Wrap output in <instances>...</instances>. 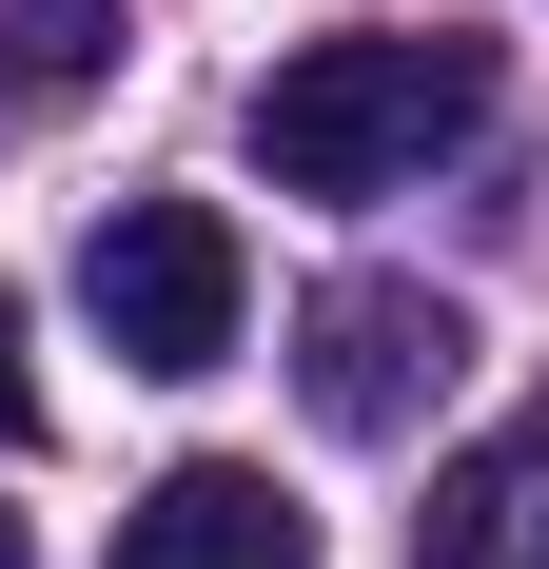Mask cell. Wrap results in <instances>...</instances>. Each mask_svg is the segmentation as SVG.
<instances>
[{
	"mask_svg": "<svg viewBox=\"0 0 549 569\" xmlns=\"http://www.w3.org/2000/svg\"><path fill=\"white\" fill-rule=\"evenodd\" d=\"M491 118V40H295L256 79V158L274 197H392V177H432L451 138Z\"/></svg>",
	"mask_w": 549,
	"mask_h": 569,
	"instance_id": "cell-1",
	"label": "cell"
},
{
	"mask_svg": "<svg viewBox=\"0 0 549 569\" xmlns=\"http://www.w3.org/2000/svg\"><path fill=\"white\" fill-rule=\"evenodd\" d=\"M118 79V0H0V138Z\"/></svg>",
	"mask_w": 549,
	"mask_h": 569,
	"instance_id": "cell-6",
	"label": "cell"
},
{
	"mask_svg": "<svg viewBox=\"0 0 549 569\" xmlns=\"http://www.w3.org/2000/svg\"><path fill=\"white\" fill-rule=\"evenodd\" d=\"M118 569H315V511H295L256 452H177L158 491L118 511Z\"/></svg>",
	"mask_w": 549,
	"mask_h": 569,
	"instance_id": "cell-4",
	"label": "cell"
},
{
	"mask_svg": "<svg viewBox=\"0 0 549 569\" xmlns=\"http://www.w3.org/2000/svg\"><path fill=\"white\" fill-rule=\"evenodd\" d=\"M79 295H99L118 373H217V353H236V315H256V256H236V217H217V197H118V217H99V256H79Z\"/></svg>",
	"mask_w": 549,
	"mask_h": 569,
	"instance_id": "cell-2",
	"label": "cell"
},
{
	"mask_svg": "<svg viewBox=\"0 0 549 569\" xmlns=\"http://www.w3.org/2000/svg\"><path fill=\"white\" fill-rule=\"evenodd\" d=\"M0 569H40V550H20V511H0Z\"/></svg>",
	"mask_w": 549,
	"mask_h": 569,
	"instance_id": "cell-8",
	"label": "cell"
},
{
	"mask_svg": "<svg viewBox=\"0 0 549 569\" xmlns=\"http://www.w3.org/2000/svg\"><path fill=\"white\" fill-rule=\"evenodd\" d=\"M412 569H549V412H491V432L432 471Z\"/></svg>",
	"mask_w": 549,
	"mask_h": 569,
	"instance_id": "cell-5",
	"label": "cell"
},
{
	"mask_svg": "<svg viewBox=\"0 0 549 569\" xmlns=\"http://www.w3.org/2000/svg\"><path fill=\"white\" fill-rule=\"evenodd\" d=\"M0 452H40V373H20V295H0Z\"/></svg>",
	"mask_w": 549,
	"mask_h": 569,
	"instance_id": "cell-7",
	"label": "cell"
},
{
	"mask_svg": "<svg viewBox=\"0 0 549 569\" xmlns=\"http://www.w3.org/2000/svg\"><path fill=\"white\" fill-rule=\"evenodd\" d=\"M451 373H471V315L412 295V276H333L315 315H295V393H315V432H353V452H392Z\"/></svg>",
	"mask_w": 549,
	"mask_h": 569,
	"instance_id": "cell-3",
	"label": "cell"
}]
</instances>
